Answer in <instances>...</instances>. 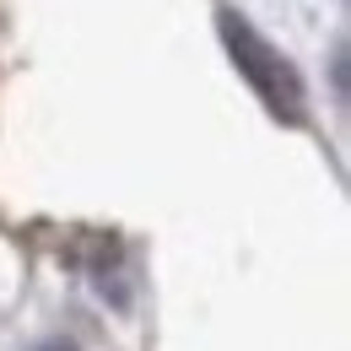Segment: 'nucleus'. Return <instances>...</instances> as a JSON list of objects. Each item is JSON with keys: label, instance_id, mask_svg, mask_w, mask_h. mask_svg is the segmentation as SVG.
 Instances as JSON below:
<instances>
[{"label": "nucleus", "instance_id": "obj_1", "mask_svg": "<svg viewBox=\"0 0 351 351\" xmlns=\"http://www.w3.org/2000/svg\"><path fill=\"white\" fill-rule=\"evenodd\" d=\"M217 33H221V44H227V54H232V65H238V76L265 97V108L276 119L298 125L303 119V82H298V71L265 44L238 11H217Z\"/></svg>", "mask_w": 351, "mask_h": 351}, {"label": "nucleus", "instance_id": "obj_2", "mask_svg": "<svg viewBox=\"0 0 351 351\" xmlns=\"http://www.w3.org/2000/svg\"><path fill=\"white\" fill-rule=\"evenodd\" d=\"M330 82H335V97L346 103V44L335 49V60H330Z\"/></svg>", "mask_w": 351, "mask_h": 351}, {"label": "nucleus", "instance_id": "obj_3", "mask_svg": "<svg viewBox=\"0 0 351 351\" xmlns=\"http://www.w3.org/2000/svg\"><path fill=\"white\" fill-rule=\"evenodd\" d=\"M38 351H76V346H71V341H44Z\"/></svg>", "mask_w": 351, "mask_h": 351}]
</instances>
